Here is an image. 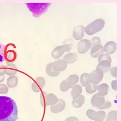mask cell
Here are the masks:
<instances>
[{"label": "cell", "instance_id": "6da1fadb", "mask_svg": "<svg viewBox=\"0 0 121 121\" xmlns=\"http://www.w3.org/2000/svg\"><path fill=\"white\" fill-rule=\"evenodd\" d=\"M18 110L15 101L6 96H0V121H17Z\"/></svg>", "mask_w": 121, "mask_h": 121}, {"label": "cell", "instance_id": "7a4b0ae2", "mask_svg": "<svg viewBox=\"0 0 121 121\" xmlns=\"http://www.w3.org/2000/svg\"><path fill=\"white\" fill-rule=\"evenodd\" d=\"M27 8L33 16L35 17H39L45 14L51 5V3H26Z\"/></svg>", "mask_w": 121, "mask_h": 121}, {"label": "cell", "instance_id": "3957f363", "mask_svg": "<svg viewBox=\"0 0 121 121\" xmlns=\"http://www.w3.org/2000/svg\"><path fill=\"white\" fill-rule=\"evenodd\" d=\"M105 22L102 18H97L85 27V32L88 35H93L103 30Z\"/></svg>", "mask_w": 121, "mask_h": 121}, {"label": "cell", "instance_id": "277c9868", "mask_svg": "<svg viewBox=\"0 0 121 121\" xmlns=\"http://www.w3.org/2000/svg\"><path fill=\"white\" fill-rule=\"evenodd\" d=\"M72 48L71 44H65L55 48L52 52V56L55 59H58L62 57L65 52L70 51Z\"/></svg>", "mask_w": 121, "mask_h": 121}, {"label": "cell", "instance_id": "5b68a950", "mask_svg": "<svg viewBox=\"0 0 121 121\" xmlns=\"http://www.w3.org/2000/svg\"><path fill=\"white\" fill-rule=\"evenodd\" d=\"M87 117L95 121H103L106 117V113L104 110H99L95 112L92 109H88L86 111Z\"/></svg>", "mask_w": 121, "mask_h": 121}, {"label": "cell", "instance_id": "8992f818", "mask_svg": "<svg viewBox=\"0 0 121 121\" xmlns=\"http://www.w3.org/2000/svg\"><path fill=\"white\" fill-rule=\"evenodd\" d=\"M104 77V73L99 69H95L89 74L88 79L90 83L98 84L102 81Z\"/></svg>", "mask_w": 121, "mask_h": 121}, {"label": "cell", "instance_id": "52a82bcc", "mask_svg": "<svg viewBox=\"0 0 121 121\" xmlns=\"http://www.w3.org/2000/svg\"><path fill=\"white\" fill-rule=\"evenodd\" d=\"M91 48L90 41L87 39H83L80 40L78 43L77 50L80 54H85Z\"/></svg>", "mask_w": 121, "mask_h": 121}, {"label": "cell", "instance_id": "ba28073f", "mask_svg": "<svg viewBox=\"0 0 121 121\" xmlns=\"http://www.w3.org/2000/svg\"><path fill=\"white\" fill-rule=\"evenodd\" d=\"M45 84V78L42 77H38L35 79V82H33L32 84V90L35 93H39L44 87Z\"/></svg>", "mask_w": 121, "mask_h": 121}, {"label": "cell", "instance_id": "9c48e42d", "mask_svg": "<svg viewBox=\"0 0 121 121\" xmlns=\"http://www.w3.org/2000/svg\"><path fill=\"white\" fill-rule=\"evenodd\" d=\"M106 100L105 96L97 93L95 94L92 97L91 103L93 107L98 108L104 104Z\"/></svg>", "mask_w": 121, "mask_h": 121}, {"label": "cell", "instance_id": "30bf717a", "mask_svg": "<svg viewBox=\"0 0 121 121\" xmlns=\"http://www.w3.org/2000/svg\"><path fill=\"white\" fill-rule=\"evenodd\" d=\"M66 106L65 102L62 99H59L58 102L55 105L50 107V111L54 114L63 112Z\"/></svg>", "mask_w": 121, "mask_h": 121}, {"label": "cell", "instance_id": "8fae6325", "mask_svg": "<svg viewBox=\"0 0 121 121\" xmlns=\"http://www.w3.org/2000/svg\"><path fill=\"white\" fill-rule=\"evenodd\" d=\"M67 64L63 59L57 60L53 63L52 69L57 72L64 71L67 67Z\"/></svg>", "mask_w": 121, "mask_h": 121}, {"label": "cell", "instance_id": "7c38bea8", "mask_svg": "<svg viewBox=\"0 0 121 121\" xmlns=\"http://www.w3.org/2000/svg\"><path fill=\"white\" fill-rule=\"evenodd\" d=\"M85 27L82 25L76 26L73 31V36L76 40H81L84 36Z\"/></svg>", "mask_w": 121, "mask_h": 121}, {"label": "cell", "instance_id": "4fadbf2b", "mask_svg": "<svg viewBox=\"0 0 121 121\" xmlns=\"http://www.w3.org/2000/svg\"><path fill=\"white\" fill-rule=\"evenodd\" d=\"M104 52L106 54L110 55L113 54L117 50V44L113 41L108 42L103 47Z\"/></svg>", "mask_w": 121, "mask_h": 121}, {"label": "cell", "instance_id": "5bb4252c", "mask_svg": "<svg viewBox=\"0 0 121 121\" xmlns=\"http://www.w3.org/2000/svg\"><path fill=\"white\" fill-rule=\"evenodd\" d=\"M75 85L72 79L68 77L66 79H65L61 82L60 84V90L62 92H65L70 88H72Z\"/></svg>", "mask_w": 121, "mask_h": 121}, {"label": "cell", "instance_id": "9a60e30c", "mask_svg": "<svg viewBox=\"0 0 121 121\" xmlns=\"http://www.w3.org/2000/svg\"><path fill=\"white\" fill-rule=\"evenodd\" d=\"M58 99L57 96L54 94H47L45 99V106H53L55 105L57 103Z\"/></svg>", "mask_w": 121, "mask_h": 121}, {"label": "cell", "instance_id": "2e32d148", "mask_svg": "<svg viewBox=\"0 0 121 121\" xmlns=\"http://www.w3.org/2000/svg\"><path fill=\"white\" fill-rule=\"evenodd\" d=\"M104 52L103 46L102 45H97L92 48L91 50V55L93 58H96Z\"/></svg>", "mask_w": 121, "mask_h": 121}, {"label": "cell", "instance_id": "e0dca14e", "mask_svg": "<svg viewBox=\"0 0 121 121\" xmlns=\"http://www.w3.org/2000/svg\"><path fill=\"white\" fill-rule=\"evenodd\" d=\"M67 64H71L75 63L78 59V56L77 53L71 52L64 56L63 59Z\"/></svg>", "mask_w": 121, "mask_h": 121}, {"label": "cell", "instance_id": "ac0fdd59", "mask_svg": "<svg viewBox=\"0 0 121 121\" xmlns=\"http://www.w3.org/2000/svg\"><path fill=\"white\" fill-rule=\"evenodd\" d=\"M111 68V63L108 60L99 62L96 66V69H100L104 73L108 71Z\"/></svg>", "mask_w": 121, "mask_h": 121}, {"label": "cell", "instance_id": "d6986e66", "mask_svg": "<svg viewBox=\"0 0 121 121\" xmlns=\"http://www.w3.org/2000/svg\"><path fill=\"white\" fill-rule=\"evenodd\" d=\"M18 83V78L14 75L9 76L6 80V84L8 88H13L17 86Z\"/></svg>", "mask_w": 121, "mask_h": 121}, {"label": "cell", "instance_id": "ffe728a7", "mask_svg": "<svg viewBox=\"0 0 121 121\" xmlns=\"http://www.w3.org/2000/svg\"><path fill=\"white\" fill-rule=\"evenodd\" d=\"M82 86L79 84L75 85L71 90V95L73 99H75L80 95H82Z\"/></svg>", "mask_w": 121, "mask_h": 121}, {"label": "cell", "instance_id": "44dd1931", "mask_svg": "<svg viewBox=\"0 0 121 121\" xmlns=\"http://www.w3.org/2000/svg\"><path fill=\"white\" fill-rule=\"evenodd\" d=\"M85 98L84 96L80 95L79 96L73 99L72 101L73 106L76 108H79L82 107L85 102Z\"/></svg>", "mask_w": 121, "mask_h": 121}, {"label": "cell", "instance_id": "7402d4cb", "mask_svg": "<svg viewBox=\"0 0 121 121\" xmlns=\"http://www.w3.org/2000/svg\"><path fill=\"white\" fill-rule=\"evenodd\" d=\"M52 65L53 63H49L47 65L46 67V72L48 76L52 77H55L59 76L60 72L54 71L52 69Z\"/></svg>", "mask_w": 121, "mask_h": 121}, {"label": "cell", "instance_id": "603a6c76", "mask_svg": "<svg viewBox=\"0 0 121 121\" xmlns=\"http://www.w3.org/2000/svg\"><path fill=\"white\" fill-rule=\"evenodd\" d=\"M97 91H98V93L105 96L108 93V84L106 83H102L100 85H98Z\"/></svg>", "mask_w": 121, "mask_h": 121}, {"label": "cell", "instance_id": "cb8c5ba5", "mask_svg": "<svg viewBox=\"0 0 121 121\" xmlns=\"http://www.w3.org/2000/svg\"><path fill=\"white\" fill-rule=\"evenodd\" d=\"M98 86V84L89 83L86 86H85L86 92L89 94H92L96 91Z\"/></svg>", "mask_w": 121, "mask_h": 121}, {"label": "cell", "instance_id": "d4e9b609", "mask_svg": "<svg viewBox=\"0 0 121 121\" xmlns=\"http://www.w3.org/2000/svg\"><path fill=\"white\" fill-rule=\"evenodd\" d=\"M6 48L5 46L0 43V64H2L5 60Z\"/></svg>", "mask_w": 121, "mask_h": 121}, {"label": "cell", "instance_id": "484cf974", "mask_svg": "<svg viewBox=\"0 0 121 121\" xmlns=\"http://www.w3.org/2000/svg\"><path fill=\"white\" fill-rule=\"evenodd\" d=\"M16 58V53L14 51L10 50L5 53V59H6L8 62H12L15 60Z\"/></svg>", "mask_w": 121, "mask_h": 121}, {"label": "cell", "instance_id": "4316f807", "mask_svg": "<svg viewBox=\"0 0 121 121\" xmlns=\"http://www.w3.org/2000/svg\"><path fill=\"white\" fill-rule=\"evenodd\" d=\"M88 77L89 74L87 73H84L80 76V82L82 86L85 87L90 83L89 82Z\"/></svg>", "mask_w": 121, "mask_h": 121}, {"label": "cell", "instance_id": "83f0119b", "mask_svg": "<svg viewBox=\"0 0 121 121\" xmlns=\"http://www.w3.org/2000/svg\"><path fill=\"white\" fill-rule=\"evenodd\" d=\"M106 120L107 121H117V112L116 110H112L108 114L106 117Z\"/></svg>", "mask_w": 121, "mask_h": 121}, {"label": "cell", "instance_id": "f1b7e54d", "mask_svg": "<svg viewBox=\"0 0 121 121\" xmlns=\"http://www.w3.org/2000/svg\"><path fill=\"white\" fill-rule=\"evenodd\" d=\"M104 60H108V61L112 63V58H111V57L110 56V55L103 53L101 54H100L98 57V62H100L104 61Z\"/></svg>", "mask_w": 121, "mask_h": 121}, {"label": "cell", "instance_id": "f546056e", "mask_svg": "<svg viewBox=\"0 0 121 121\" xmlns=\"http://www.w3.org/2000/svg\"><path fill=\"white\" fill-rule=\"evenodd\" d=\"M4 73L9 76H14L17 73V69L11 67H6L4 68Z\"/></svg>", "mask_w": 121, "mask_h": 121}, {"label": "cell", "instance_id": "4dcf8cb0", "mask_svg": "<svg viewBox=\"0 0 121 121\" xmlns=\"http://www.w3.org/2000/svg\"><path fill=\"white\" fill-rule=\"evenodd\" d=\"M91 43V48L94 47L101 44V39L98 36H94L93 38L90 40Z\"/></svg>", "mask_w": 121, "mask_h": 121}, {"label": "cell", "instance_id": "1f68e13d", "mask_svg": "<svg viewBox=\"0 0 121 121\" xmlns=\"http://www.w3.org/2000/svg\"><path fill=\"white\" fill-rule=\"evenodd\" d=\"M8 87L5 84H0V94H6L8 92Z\"/></svg>", "mask_w": 121, "mask_h": 121}, {"label": "cell", "instance_id": "d6a6232c", "mask_svg": "<svg viewBox=\"0 0 121 121\" xmlns=\"http://www.w3.org/2000/svg\"><path fill=\"white\" fill-rule=\"evenodd\" d=\"M47 92L43 91L41 93L40 95V101L41 105L42 107H45V96L47 94Z\"/></svg>", "mask_w": 121, "mask_h": 121}, {"label": "cell", "instance_id": "836d02e7", "mask_svg": "<svg viewBox=\"0 0 121 121\" xmlns=\"http://www.w3.org/2000/svg\"><path fill=\"white\" fill-rule=\"evenodd\" d=\"M111 106H112V103L109 101H105L103 105L98 108L99 109H105L109 108L111 107Z\"/></svg>", "mask_w": 121, "mask_h": 121}, {"label": "cell", "instance_id": "e575fe53", "mask_svg": "<svg viewBox=\"0 0 121 121\" xmlns=\"http://www.w3.org/2000/svg\"><path fill=\"white\" fill-rule=\"evenodd\" d=\"M69 77L72 79L75 85H76L77 83H78V82L79 81V76L77 75L72 74V75H70Z\"/></svg>", "mask_w": 121, "mask_h": 121}, {"label": "cell", "instance_id": "d590c367", "mask_svg": "<svg viewBox=\"0 0 121 121\" xmlns=\"http://www.w3.org/2000/svg\"><path fill=\"white\" fill-rule=\"evenodd\" d=\"M110 73H111V74H112V76L114 78H117V67L114 66V67L111 68L110 69Z\"/></svg>", "mask_w": 121, "mask_h": 121}, {"label": "cell", "instance_id": "8d00e7d4", "mask_svg": "<svg viewBox=\"0 0 121 121\" xmlns=\"http://www.w3.org/2000/svg\"><path fill=\"white\" fill-rule=\"evenodd\" d=\"M5 67H11V68H14L15 69H17V67L16 65L12 62H7Z\"/></svg>", "mask_w": 121, "mask_h": 121}, {"label": "cell", "instance_id": "74e56055", "mask_svg": "<svg viewBox=\"0 0 121 121\" xmlns=\"http://www.w3.org/2000/svg\"><path fill=\"white\" fill-rule=\"evenodd\" d=\"M117 80L116 79H115L112 80V84H111V85H112V88L113 90L115 91H116L117 89Z\"/></svg>", "mask_w": 121, "mask_h": 121}, {"label": "cell", "instance_id": "f35d334b", "mask_svg": "<svg viewBox=\"0 0 121 121\" xmlns=\"http://www.w3.org/2000/svg\"><path fill=\"white\" fill-rule=\"evenodd\" d=\"M77 120H78V118H77L76 117H74V116H71V117H69L67 118L65 120V121H76Z\"/></svg>", "mask_w": 121, "mask_h": 121}, {"label": "cell", "instance_id": "ab89813d", "mask_svg": "<svg viewBox=\"0 0 121 121\" xmlns=\"http://www.w3.org/2000/svg\"><path fill=\"white\" fill-rule=\"evenodd\" d=\"M4 68H0V77L4 76Z\"/></svg>", "mask_w": 121, "mask_h": 121}, {"label": "cell", "instance_id": "60d3db41", "mask_svg": "<svg viewBox=\"0 0 121 121\" xmlns=\"http://www.w3.org/2000/svg\"><path fill=\"white\" fill-rule=\"evenodd\" d=\"M5 79V77L4 76H2L0 77V83L3 82Z\"/></svg>", "mask_w": 121, "mask_h": 121}, {"label": "cell", "instance_id": "b9f144b4", "mask_svg": "<svg viewBox=\"0 0 121 121\" xmlns=\"http://www.w3.org/2000/svg\"></svg>", "mask_w": 121, "mask_h": 121}, {"label": "cell", "instance_id": "7bdbcfd3", "mask_svg": "<svg viewBox=\"0 0 121 121\" xmlns=\"http://www.w3.org/2000/svg\"><path fill=\"white\" fill-rule=\"evenodd\" d=\"M79 121V120H76V121Z\"/></svg>", "mask_w": 121, "mask_h": 121}]
</instances>
